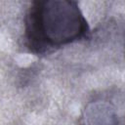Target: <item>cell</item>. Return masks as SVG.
<instances>
[{"instance_id":"1","label":"cell","mask_w":125,"mask_h":125,"mask_svg":"<svg viewBox=\"0 0 125 125\" xmlns=\"http://www.w3.org/2000/svg\"><path fill=\"white\" fill-rule=\"evenodd\" d=\"M88 32L87 21L74 1H35L26 15V44L33 53L60 48L86 37Z\"/></svg>"}]
</instances>
